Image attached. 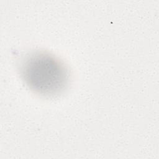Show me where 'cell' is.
I'll list each match as a JSON object with an SVG mask.
<instances>
[{"label":"cell","mask_w":159,"mask_h":159,"mask_svg":"<svg viewBox=\"0 0 159 159\" xmlns=\"http://www.w3.org/2000/svg\"><path fill=\"white\" fill-rule=\"evenodd\" d=\"M20 74L30 89L45 97L60 94L69 79L65 64L55 55L44 51L27 55L22 61Z\"/></svg>","instance_id":"1"}]
</instances>
